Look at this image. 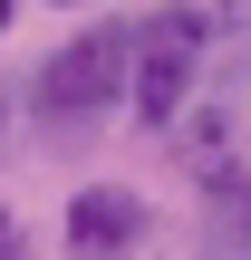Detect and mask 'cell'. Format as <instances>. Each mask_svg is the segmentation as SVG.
Instances as JSON below:
<instances>
[{
	"label": "cell",
	"mask_w": 251,
	"mask_h": 260,
	"mask_svg": "<svg viewBox=\"0 0 251 260\" xmlns=\"http://www.w3.org/2000/svg\"><path fill=\"white\" fill-rule=\"evenodd\" d=\"M213 58H222V48H213L203 0H155V10H135V19H126V106H135V125H145V135H174V125L193 116V87H203Z\"/></svg>",
	"instance_id": "obj_1"
},
{
	"label": "cell",
	"mask_w": 251,
	"mask_h": 260,
	"mask_svg": "<svg viewBox=\"0 0 251 260\" xmlns=\"http://www.w3.org/2000/svg\"><path fill=\"white\" fill-rule=\"evenodd\" d=\"M29 106L48 135H77V125H106L126 116V19H97L77 39H58L29 77Z\"/></svg>",
	"instance_id": "obj_2"
},
{
	"label": "cell",
	"mask_w": 251,
	"mask_h": 260,
	"mask_svg": "<svg viewBox=\"0 0 251 260\" xmlns=\"http://www.w3.org/2000/svg\"><path fill=\"white\" fill-rule=\"evenodd\" d=\"M58 241H68V260H135L155 241V203L126 193V183H87V193H68Z\"/></svg>",
	"instance_id": "obj_3"
},
{
	"label": "cell",
	"mask_w": 251,
	"mask_h": 260,
	"mask_svg": "<svg viewBox=\"0 0 251 260\" xmlns=\"http://www.w3.org/2000/svg\"><path fill=\"white\" fill-rule=\"evenodd\" d=\"M193 116H203V125L184 135V164L213 183V174H232V164H242V154H232V116H222V106H193Z\"/></svg>",
	"instance_id": "obj_4"
},
{
	"label": "cell",
	"mask_w": 251,
	"mask_h": 260,
	"mask_svg": "<svg viewBox=\"0 0 251 260\" xmlns=\"http://www.w3.org/2000/svg\"><path fill=\"white\" fill-rule=\"evenodd\" d=\"M0 260H29V232H19V212H0Z\"/></svg>",
	"instance_id": "obj_5"
},
{
	"label": "cell",
	"mask_w": 251,
	"mask_h": 260,
	"mask_svg": "<svg viewBox=\"0 0 251 260\" xmlns=\"http://www.w3.org/2000/svg\"><path fill=\"white\" fill-rule=\"evenodd\" d=\"M10 19H19V0H0V29H10Z\"/></svg>",
	"instance_id": "obj_6"
},
{
	"label": "cell",
	"mask_w": 251,
	"mask_h": 260,
	"mask_svg": "<svg viewBox=\"0 0 251 260\" xmlns=\"http://www.w3.org/2000/svg\"><path fill=\"white\" fill-rule=\"evenodd\" d=\"M0 145H10V96H0Z\"/></svg>",
	"instance_id": "obj_7"
},
{
	"label": "cell",
	"mask_w": 251,
	"mask_h": 260,
	"mask_svg": "<svg viewBox=\"0 0 251 260\" xmlns=\"http://www.w3.org/2000/svg\"><path fill=\"white\" fill-rule=\"evenodd\" d=\"M48 10H87V0H48Z\"/></svg>",
	"instance_id": "obj_8"
}]
</instances>
